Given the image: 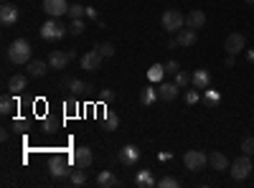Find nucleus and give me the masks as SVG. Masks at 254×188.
Here are the masks:
<instances>
[{"label": "nucleus", "mask_w": 254, "mask_h": 188, "mask_svg": "<svg viewBox=\"0 0 254 188\" xmlns=\"http://www.w3.org/2000/svg\"><path fill=\"white\" fill-rule=\"evenodd\" d=\"M190 84H193L196 89H208L211 84V74L206 69H196L193 74H190Z\"/></svg>", "instance_id": "obj_19"}, {"label": "nucleus", "mask_w": 254, "mask_h": 188, "mask_svg": "<svg viewBox=\"0 0 254 188\" xmlns=\"http://www.w3.org/2000/svg\"><path fill=\"white\" fill-rule=\"evenodd\" d=\"M66 110L74 112V110H79V104H74V99H69V102H66Z\"/></svg>", "instance_id": "obj_41"}, {"label": "nucleus", "mask_w": 254, "mask_h": 188, "mask_svg": "<svg viewBox=\"0 0 254 188\" xmlns=\"http://www.w3.org/2000/svg\"><path fill=\"white\" fill-rule=\"evenodd\" d=\"M84 28H87V26H84V20H81V18H76V20H71L69 33H71V36H81V33H84Z\"/></svg>", "instance_id": "obj_32"}, {"label": "nucleus", "mask_w": 254, "mask_h": 188, "mask_svg": "<svg viewBox=\"0 0 254 188\" xmlns=\"http://www.w3.org/2000/svg\"><path fill=\"white\" fill-rule=\"evenodd\" d=\"M252 168H254V163H252V155H239L234 163L229 165V171H231V178L234 181H244V178H249V173H252Z\"/></svg>", "instance_id": "obj_4"}, {"label": "nucleus", "mask_w": 254, "mask_h": 188, "mask_svg": "<svg viewBox=\"0 0 254 188\" xmlns=\"http://www.w3.org/2000/svg\"><path fill=\"white\" fill-rule=\"evenodd\" d=\"M69 181H71L74 186H84V183H87V173H84V168H79V171H71Z\"/></svg>", "instance_id": "obj_30"}, {"label": "nucleus", "mask_w": 254, "mask_h": 188, "mask_svg": "<svg viewBox=\"0 0 254 188\" xmlns=\"http://www.w3.org/2000/svg\"><path fill=\"white\" fill-rule=\"evenodd\" d=\"M74 56H76L74 51H51V54H49V66L61 71V69L69 66V61H71Z\"/></svg>", "instance_id": "obj_7"}, {"label": "nucleus", "mask_w": 254, "mask_h": 188, "mask_svg": "<svg viewBox=\"0 0 254 188\" xmlns=\"http://www.w3.org/2000/svg\"><path fill=\"white\" fill-rule=\"evenodd\" d=\"M94 186H97V188H117V186H120V178H117L112 171H102V173L97 176Z\"/></svg>", "instance_id": "obj_16"}, {"label": "nucleus", "mask_w": 254, "mask_h": 188, "mask_svg": "<svg viewBox=\"0 0 254 188\" xmlns=\"http://www.w3.org/2000/svg\"><path fill=\"white\" fill-rule=\"evenodd\" d=\"M117 160L122 165H135L140 160V148H137V145H125V148L117 150Z\"/></svg>", "instance_id": "obj_10"}, {"label": "nucleus", "mask_w": 254, "mask_h": 188, "mask_svg": "<svg viewBox=\"0 0 254 188\" xmlns=\"http://www.w3.org/2000/svg\"><path fill=\"white\" fill-rule=\"evenodd\" d=\"M3 3H8V0H3Z\"/></svg>", "instance_id": "obj_44"}, {"label": "nucleus", "mask_w": 254, "mask_h": 188, "mask_svg": "<svg viewBox=\"0 0 254 188\" xmlns=\"http://www.w3.org/2000/svg\"><path fill=\"white\" fill-rule=\"evenodd\" d=\"M135 186H137V188H155L158 181H155L153 171L142 168V171H137V176H135Z\"/></svg>", "instance_id": "obj_17"}, {"label": "nucleus", "mask_w": 254, "mask_h": 188, "mask_svg": "<svg viewBox=\"0 0 254 188\" xmlns=\"http://www.w3.org/2000/svg\"><path fill=\"white\" fill-rule=\"evenodd\" d=\"M224 66H226V69H234V66H237V59H234V56L229 54V56L224 59Z\"/></svg>", "instance_id": "obj_38"}, {"label": "nucleus", "mask_w": 254, "mask_h": 188, "mask_svg": "<svg viewBox=\"0 0 254 188\" xmlns=\"http://www.w3.org/2000/svg\"><path fill=\"white\" fill-rule=\"evenodd\" d=\"M163 76H165V64H155V66L147 69V79H150V81H158V84H160Z\"/></svg>", "instance_id": "obj_25"}, {"label": "nucleus", "mask_w": 254, "mask_h": 188, "mask_svg": "<svg viewBox=\"0 0 254 188\" xmlns=\"http://www.w3.org/2000/svg\"><path fill=\"white\" fill-rule=\"evenodd\" d=\"M155 99H158V89H155V87H145V89L140 92V104H142V107H150Z\"/></svg>", "instance_id": "obj_24"}, {"label": "nucleus", "mask_w": 254, "mask_h": 188, "mask_svg": "<svg viewBox=\"0 0 254 188\" xmlns=\"http://www.w3.org/2000/svg\"><path fill=\"white\" fill-rule=\"evenodd\" d=\"M49 173L54 178H69L71 176V168H69V160L66 158H54L49 163Z\"/></svg>", "instance_id": "obj_11"}, {"label": "nucleus", "mask_w": 254, "mask_h": 188, "mask_svg": "<svg viewBox=\"0 0 254 188\" xmlns=\"http://www.w3.org/2000/svg\"><path fill=\"white\" fill-rule=\"evenodd\" d=\"M173 76H176V84H178L181 89H186V87L190 84V74H188V71H183V69H181V71H176Z\"/></svg>", "instance_id": "obj_29"}, {"label": "nucleus", "mask_w": 254, "mask_h": 188, "mask_svg": "<svg viewBox=\"0 0 254 188\" xmlns=\"http://www.w3.org/2000/svg\"><path fill=\"white\" fill-rule=\"evenodd\" d=\"M183 165H186V171L198 173V171H203L206 165H208V155H206L203 150H188V153L183 155Z\"/></svg>", "instance_id": "obj_5"}, {"label": "nucleus", "mask_w": 254, "mask_h": 188, "mask_svg": "<svg viewBox=\"0 0 254 188\" xmlns=\"http://www.w3.org/2000/svg\"><path fill=\"white\" fill-rule=\"evenodd\" d=\"M176 41H178V46H193L196 44V31L193 28H188V26H183L178 33H176Z\"/></svg>", "instance_id": "obj_20"}, {"label": "nucleus", "mask_w": 254, "mask_h": 188, "mask_svg": "<svg viewBox=\"0 0 254 188\" xmlns=\"http://www.w3.org/2000/svg\"><path fill=\"white\" fill-rule=\"evenodd\" d=\"M84 13H87V8H84V5H79V3H74V5H69V15H71V20H76V18H81Z\"/></svg>", "instance_id": "obj_33"}, {"label": "nucleus", "mask_w": 254, "mask_h": 188, "mask_svg": "<svg viewBox=\"0 0 254 188\" xmlns=\"http://www.w3.org/2000/svg\"><path fill=\"white\" fill-rule=\"evenodd\" d=\"M69 33V26L59 23V18H49L44 26H41V38L44 41H59Z\"/></svg>", "instance_id": "obj_3"}, {"label": "nucleus", "mask_w": 254, "mask_h": 188, "mask_svg": "<svg viewBox=\"0 0 254 188\" xmlns=\"http://www.w3.org/2000/svg\"><path fill=\"white\" fill-rule=\"evenodd\" d=\"M244 46H247V41H244V36H242V33H229V36H226V41H224V49H226V54H231V56L242 54V51H244Z\"/></svg>", "instance_id": "obj_9"}, {"label": "nucleus", "mask_w": 254, "mask_h": 188, "mask_svg": "<svg viewBox=\"0 0 254 188\" xmlns=\"http://www.w3.org/2000/svg\"><path fill=\"white\" fill-rule=\"evenodd\" d=\"M112 97H115V94H112V92H110V89H104V92H102V94H99V99H102V102H110V99H112Z\"/></svg>", "instance_id": "obj_39"}, {"label": "nucleus", "mask_w": 254, "mask_h": 188, "mask_svg": "<svg viewBox=\"0 0 254 188\" xmlns=\"http://www.w3.org/2000/svg\"><path fill=\"white\" fill-rule=\"evenodd\" d=\"M44 10L49 18H61L69 15V3L66 0H44Z\"/></svg>", "instance_id": "obj_8"}, {"label": "nucleus", "mask_w": 254, "mask_h": 188, "mask_svg": "<svg viewBox=\"0 0 254 188\" xmlns=\"http://www.w3.org/2000/svg\"><path fill=\"white\" fill-rule=\"evenodd\" d=\"M242 153L244 155H254V137H244L242 140Z\"/></svg>", "instance_id": "obj_35"}, {"label": "nucleus", "mask_w": 254, "mask_h": 188, "mask_svg": "<svg viewBox=\"0 0 254 188\" xmlns=\"http://www.w3.org/2000/svg\"><path fill=\"white\" fill-rule=\"evenodd\" d=\"M31 54H33V49H31V44L26 38H15L13 44L8 46V59L13 61V64H28L31 61Z\"/></svg>", "instance_id": "obj_1"}, {"label": "nucleus", "mask_w": 254, "mask_h": 188, "mask_svg": "<svg viewBox=\"0 0 254 188\" xmlns=\"http://www.w3.org/2000/svg\"><path fill=\"white\" fill-rule=\"evenodd\" d=\"M160 26H163V31H168V33H178V31L186 26V15H183L178 8H168V10L160 15Z\"/></svg>", "instance_id": "obj_2"}, {"label": "nucleus", "mask_w": 254, "mask_h": 188, "mask_svg": "<svg viewBox=\"0 0 254 188\" xmlns=\"http://www.w3.org/2000/svg\"><path fill=\"white\" fill-rule=\"evenodd\" d=\"M178 84L173 81V84H168V81H160L158 84V99H163V102H173L176 97H178Z\"/></svg>", "instance_id": "obj_14"}, {"label": "nucleus", "mask_w": 254, "mask_h": 188, "mask_svg": "<svg viewBox=\"0 0 254 188\" xmlns=\"http://www.w3.org/2000/svg\"><path fill=\"white\" fill-rule=\"evenodd\" d=\"M208 165H211V168H214V171H229V160H226V155L224 153H219V150H214V153H208Z\"/></svg>", "instance_id": "obj_18"}, {"label": "nucleus", "mask_w": 254, "mask_h": 188, "mask_svg": "<svg viewBox=\"0 0 254 188\" xmlns=\"http://www.w3.org/2000/svg\"><path fill=\"white\" fill-rule=\"evenodd\" d=\"M94 49H97V51H99V54H102L104 59H110V56H115V46L110 44V41H102V44H97Z\"/></svg>", "instance_id": "obj_28"}, {"label": "nucleus", "mask_w": 254, "mask_h": 188, "mask_svg": "<svg viewBox=\"0 0 254 188\" xmlns=\"http://www.w3.org/2000/svg\"><path fill=\"white\" fill-rule=\"evenodd\" d=\"M18 8L13 5V3H3V5H0V23H3V26H13L15 23V20H18Z\"/></svg>", "instance_id": "obj_13"}, {"label": "nucleus", "mask_w": 254, "mask_h": 188, "mask_svg": "<svg viewBox=\"0 0 254 188\" xmlns=\"http://www.w3.org/2000/svg\"><path fill=\"white\" fill-rule=\"evenodd\" d=\"M247 3H249V5H254V0H247Z\"/></svg>", "instance_id": "obj_43"}, {"label": "nucleus", "mask_w": 254, "mask_h": 188, "mask_svg": "<svg viewBox=\"0 0 254 188\" xmlns=\"http://www.w3.org/2000/svg\"><path fill=\"white\" fill-rule=\"evenodd\" d=\"M120 127V117L115 115V112H107V120H104V130L107 132H115Z\"/></svg>", "instance_id": "obj_27"}, {"label": "nucleus", "mask_w": 254, "mask_h": 188, "mask_svg": "<svg viewBox=\"0 0 254 188\" xmlns=\"http://www.w3.org/2000/svg\"><path fill=\"white\" fill-rule=\"evenodd\" d=\"M15 107H18V99H13V97H8V94L0 99V112H3V115H10Z\"/></svg>", "instance_id": "obj_26"}, {"label": "nucleus", "mask_w": 254, "mask_h": 188, "mask_svg": "<svg viewBox=\"0 0 254 188\" xmlns=\"http://www.w3.org/2000/svg\"><path fill=\"white\" fill-rule=\"evenodd\" d=\"M64 87H69V89H71V92H76V94L89 92V89H92L89 81H81V79H64Z\"/></svg>", "instance_id": "obj_22"}, {"label": "nucleus", "mask_w": 254, "mask_h": 188, "mask_svg": "<svg viewBox=\"0 0 254 188\" xmlns=\"http://www.w3.org/2000/svg\"><path fill=\"white\" fill-rule=\"evenodd\" d=\"M87 18H92V20H97V8H87V13H84Z\"/></svg>", "instance_id": "obj_40"}, {"label": "nucleus", "mask_w": 254, "mask_h": 188, "mask_svg": "<svg viewBox=\"0 0 254 188\" xmlns=\"http://www.w3.org/2000/svg\"><path fill=\"white\" fill-rule=\"evenodd\" d=\"M102 59H104V56H102L97 49H92V51H87V54L79 59V66H81L84 71H97V69L102 66Z\"/></svg>", "instance_id": "obj_6"}, {"label": "nucleus", "mask_w": 254, "mask_h": 188, "mask_svg": "<svg viewBox=\"0 0 254 188\" xmlns=\"http://www.w3.org/2000/svg\"><path fill=\"white\" fill-rule=\"evenodd\" d=\"M198 102V92L196 89H188L186 92V104H196Z\"/></svg>", "instance_id": "obj_36"}, {"label": "nucleus", "mask_w": 254, "mask_h": 188, "mask_svg": "<svg viewBox=\"0 0 254 188\" xmlns=\"http://www.w3.org/2000/svg\"><path fill=\"white\" fill-rule=\"evenodd\" d=\"M186 26H188V28H193V31L203 28V26H206V13L198 10V8H193V10L186 15Z\"/></svg>", "instance_id": "obj_15"}, {"label": "nucleus", "mask_w": 254, "mask_h": 188, "mask_svg": "<svg viewBox=\"0 0 254 188\" xmlns=\"http://www.w3.org/2000/svg\"><path fill=\"white\" fill-rule=\"evenodd\" d=\"M203 99H206V104H216V102H221V94L216 89H206Z\"/></svg>", "instance_id": "obj_34"}, {"label": "nucleus", "mask_w": 254, "mask_h": 188, "mask_svg": "<svg viewBox=\"0 0 254 188\" xmlns=\"http://www.w3.org/2000/svg\"><path fill=\"white\" fill-rule=\"evenodd\" d=\"M176 71H181L178 61H168V64H165V74H176Z\"/></svg>", "instance_id": "obj_37"}, {"label": "nucleus", "mask_w": 254, "mask_h": 188, "mask_svg": "<svg viewBox=\"0 0 254 188\" xmlns=\"http://www.w3.org/2000/svg\"><path fill=\"white\" fill-rule=\"evenodd\" d=\"M247 59H249V61H254V49H249V51H247Z\"/></svg>", "instance_id": "obj_42"}, {"label": "nucleus", "mask_w": 254, "mask_h": 188, "mask_svg": "<svg viewBox=\"0 0 254 188\" xmlns=\"http://www.w3.org/2000/svg\"><path fill=\"white\" fill-rule=\"evenodd\" d=\"M49 69H51L49 61H38V59H36V61H28V74H31V76H44Z\"/></svg>", "instance_id": "obj_23"}, {"label": "nucleus", "mask_w": 254, "mask_h": 188, "mask_svg": "<svg viewBox=\"0 0 254 188\" xmlns=\"http://www.w3.org/2000/svg\"><path fill=\"white\" fill-rule=\"evenodd\" d=\"M26 87H28V76H26V74H13V76L8 79V89H10L13 94L23 92Z\"/></svg>", "instance_id": "obj_21"}, {"label": "nucleus", "mask_w": 254, "mask_h": 188, "mask_svg": "<svg viewBox=\"0 0 254 188\" xmlns=\"http://www.w3.org/2000/svg\"><path fill=\"white\" fill-rule=\"evenodd\" d=\"M181 183H178V178H173V176H163L160 181H158V188H178Z\"/></svg>", "instance_id": "obj_31"}, {"label": "nucleus", "mask_w": 254, "mask_h": 188, "mask_svg": "<svg viewBox=\"0 0 254 188\" xmlns=\"http://www.w3.org/2000/svg\"><path fill=\"white\" fill-rule=\"evenodd\" d=\"M71 160H74L76 168H89L92 160H94V155H92L89 148H76V150L71 153Z\"/></svg>", "instance_id": "obj_12"}]
</instances>
